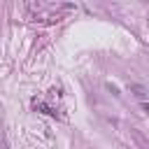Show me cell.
<instances>
[{"label":"cell","instance_id":"obj_1","mask_svg":"<svg viewBox=\"0 0 149 149\" xmlns=\"http://www.w3.org/2000/svg\"><path fill=\"white\" fill-rule=\"evenodd\" d=\"M33 105H35V109H40V112H44V114H49V116H58V112H56V109H51L49 105H44L42 100H35Z\"/></svg>","mask_w":149,"mask_h":149},{"label":"cell","instance_id":"obj_3","mask_svg":"<svg viewBox=\"0 0 149 149\" xmlns=\"http://www.w3.org/2000/svg\"><path fill=\"white\" fill-rule=\"evenodd\" d=\"M107 88H109V91H112V93H114V95H119V88H116V86H114V84H112V81H107Z\"/></svg>","mask_w":149,"mask_h":149},{"label":"cell","instance_id":"obj_2","mask_svg":"<svg viewBox=\"0 0 149 149\" xmlns=\"http://www.w3.org/2000/svg\"><path fill=\"white\" fill-rule=\"evenodd\" d=\"M130 93H133V95H137L140 100H144V98H147V88H144V86H140V84H130Z\"/></svg>","mask_w":149,"mask_h":149},{"label":"cell","instance_id":"obj_4","mask_svg":"<svg viewBox=\"0 0 149 149\" xmlns=\"http://www.w3.org/2000/svg\"><path fill=\"white\" fill-rule=\"evenodd\" d=\"M142 109H144V112L149 114V102H142Z\"/></svg>","mask_w":149,"mask_h":149}]
</instances>
